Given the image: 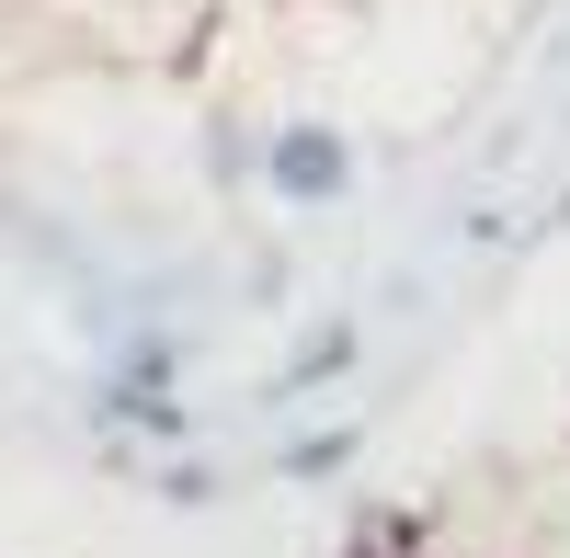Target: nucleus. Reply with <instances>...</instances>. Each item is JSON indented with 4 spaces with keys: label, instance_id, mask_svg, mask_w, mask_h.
Segmentation results:
<instances>
[{
    "label": "nucleus",
    "instance_id": "1",
    "mask_svg": "<svg viewBox=\"0 0 570 558\" xmlns=\"http://www.w3.org/2000/svg\"><path fill=\"white\" fill-rule=\"evenodd\" d=\"M354 182H365V149H354V126H331V114H274L252 137V195L297 206V217L354 206Z\"/></svg>",
    "mask_w": 570,
    "mask_h": 558
},
{
    "label": "nucleus",
    "instance_id": "2",
    "mask_svg": "<svg viewBox=\"0 0 570 558\" xmlns=\"http://www.w3.org/2000/svg\"><path fill=\"white\" fill-rule=\"evenodd\" d=\"M354 353H365V319H320V331H308L297 353L274 365V399H308V388H331V377H343Z\"/></svg>",
    "mask_w": 570,
    "mask_h": 558
},
{
    "label": "nucleus",
    "instance_id": "3",
    "mask_svg": "<svg viewBox=\"0 0 570 558\" xmlns=\"http://www.w3.org/2000/svg\"><path fill=\"white\" fill-rule=\"evenodd\" d=\"M354 445H365V422H331V434H297V445L274 456V479H297V490H308V479H343V456H354Z\"/></svg>",
    "mask_w": 570,
    "mask_h": 558
},
{
    "label": "nucleus",
    "instance_id": "4",
    "mask_svg": "<svg viewBox=\"0 0 570 558\" xmlns=\"http://www.w3.org/2000/svg\"><path fill=\"white\" fill-rule=\"evenodd\" d=\"M149 490H160V501H217V468H206V456H183V468H149Z\"/></svg>",
    "mask_w": 570,
    "mask_h": 558
},
{
    "label": "nucleus",
    "instance_id": "5",
    "mask_svg": "<svg viewBox=\"0 0 570 558\" xmlns=\"http://www.w3.org/2000/svg\"><path fill=\"white\" fill-rule=\"evenodd\" d=\"M548 217H559V228H570V195H559V206H548Z\"/></svg>",
    "mask_w": 570,
    "mask_h": 558
},
{
    "label": "nucleus",
    "instance_id": "6",
    "mask_svg": "<svg viewBox=\"0 0 570 558\" xmlns=\"http://www.w3.org/2000/svg\"><path fill=\"white\" fill-rule=\"evenodd\" d=\"M354 558H389V547H354Z\"/></svg>",
    "mask_w": 570,
    "mask_h": 558
}]
</instances>
